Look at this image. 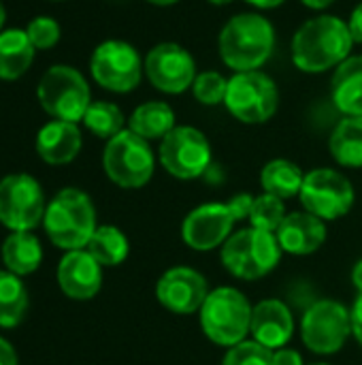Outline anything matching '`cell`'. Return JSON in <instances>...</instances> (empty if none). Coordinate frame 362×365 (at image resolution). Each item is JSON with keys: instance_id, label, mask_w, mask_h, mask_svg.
<instances>
[{"instance_id": "obj_1", "label": "cell", "mask_w": 362, "mask_h": 365, "mask_svg": "<svg viewBox=\"0 0 362 365\" xmlns=\"http://www.w3.org/2000/svg\"><path fill=\"white\" fill-rule=\"evenodd\" d=\"M354 38L348 21L337 15H316L299 26L292 36L290 53L292 62L301 73L320 75L335 71L341 62L352 56Z\"/></svg>"}, {"instance_id": "obj_2", "label": "cell", "mask_w": 362, "mask_h": 365, "mask_svg": "<svg viewBox=\"0 0 362 365\" xmlns=\"http://www.w3.org/2000/svg\"><path fill=\"white\" fill-rule=\"evenodd\" d=\"M275 51V26L258 11L233 15L218 34L220 60L233 73L260 71Z\"/></svg>"}, {"instance_id": "obj_3", "label": "cell", "mask_w": 362, "mask_h": 365, "mask_svg": "<svg viewBox=\"0 0 362 365\" xmlns=\"http://www.w3.org/2000/svg\"><path fill=\"white\" fill-rule=\"evenodd\" d=\"M43 222L51 244L66 252L83 250L98 229L94 203L79 188H62L49 201Z\"/></svg>"}, {"instance_id": "obj_4", "label": "cell", "mask_w": 362, "mask_h": 365, "mask_svg": "<svg viewBox=\"0 0 362 365\" xmlns=\"http://www.w3.org/2000/svg\"><path fill=\"white\" fill-rule=\"evenodd\" d=\"M254 197L250 192L235 195L228 203H203L194 207L181 225V240L188 248L207 252L224 246L233 235V227L250 216Z\"/></svg>"}, {"instance_id": "obj_5", "label": "cell", "mask_w": 362, "mask_h": 365, "mask_svg": "<svg viewBox=\"0 0 362 365\" xmlns=\"http://www.w3.org/2000/svg\"><path fill=\"white\" fill-rule=\"evenodd\" d=\"M254 306L247 297L233 287H220L209 291L203 308L198 310L203 334L220 346H235L245 340L252 325Z\"/></svg>"}, {"instance_id": "obj_6", "label": "cell", "mask_w": 362, "mask_h": 365, "mask_svg": "<svg viewBox=\"0 0 362 365\" xmlns=\"http://www.w3.org/2000/svg\"><path fill=\"white\" fill-rule=\"evenodd\" d=\"M282 246L275 233L241 229L233 233L220 252L224 269L241 280H258L271 274L282 259Z\"/></svg>"}, {"instance_id": "obj_7", "label": "cell", "mask_w": 362, "mask_h": 365, "mask_svg": "<svg viewBox=\"0 0 362 365\" xmlns=\"http://www.w3.org/2000/svg\"><path fill=\"white\" fill-rule=\"evenodd\" d=\"M36 98L45 113H49L53 120L77 124L83 120L92 103V92L85 77L77 68L68 64H55L41 77Z\"/></svg>"}, {"instance_id": "obj_8", "label": "cell", "mask_w": 362, "mask_h": 365, "mask_svg": "<svg viewBox=\"0 0 362 365\" xmlns=\"http://www.w3.org/2000/svg\"><path fill=\"white\" fill-rule=\"evenodd\" d=\"M102 169L107 178L119 188H143L156 169V156L143 137L124 128L107 141L102 152Z\"/></svg>"}, {"instance_id": "obj_9", "label": "cell", "mask_w": 362, "mask_h": 365, "mask_svg": "<svg viewBox=\"0 0 362 365\" xmlns=\"http://www.w3.org/2000/svg\"><path fill=\"white\" fill-rule=\"evenodd\" d=\"M224 107L243 124H265L280 107V88L275 79L262 71L235 73L228 79Z\"/></svg>"}, {"instance_id": "obj_10", "label": "cell", "mask_w": 362, "mask_h": 365, "mask_svg": "<svg viewBox=\"0 0 362 365\" xmlns=\"http://www.w3.org/2000/svg\"><path fill=\"white\" fill-rule=\"evenodd\" d=\"M90 73L100 88L115 94H126L141 83L145 62L134 45L119 38H109L94 49L90 58Z\"/></svg>"}, {"instance_id": "obj_11", "label": "cell", "mask_w": 362, "mask_h": 365, "mask_svg": "<svg viewBox=\"0 0 362 365\" xmlns=\"http://www.w3.org/2000/svg\"><path fill=\"white\" fill-rule=\"evenodd\" d=\"M305 212L316 218L331 222L339 220L354 207V186L352 182L337 169L318 167L305 173V182L299 195Z\"/></svg>"}, {"instance_id": "obj_12", "label": "cell", "mask_w": 362, "mask_h": 365, "mask_svg": "<svg viewBox=\"0 0 362 365\" xmlns=\"http://www.w3.org/2000/svg\"><path fill=\"white\" fill-rule=\"evenodd\" d=\"M301 336L312 353L335 355L352 336V312L335 299H320L305 310Z\"/></svg>"}, {"instance_id": "obj_13", "label": "cell", "mask_w": 362, "mask_h": 365, "mask_svg": "<svg viewBox=\"0 0 362 365\" xmlns=\"http://www.w3.org/2000/svg\"><path fill=\"white\" fill-rule=\"evenodd\" d=\"M211 143L207 135L194 126H175L158 148L164 171L177 180H196L211 165Z\"/></svg>"}, {"instance_id": "obj_14", "label": "cell", "mask_w": 362, "mask_h": 365, "mask_svg": "<svg viewBox=\"0 0 362 365\" xmlns=\"http://www.w3.org/2000/svg\"><path fill=\"white\" fill-rule=\"evenodd\" d=\"M45 195L28 173H11L0 180V222L11 231H32L45 218Z\"/></svg>"}, {"instance_id": "obj_15", "label": "cell", "mask_w": 362, "mask_h": 365, "mask_svg": "<svg viewBox=\"0 0 362 365\" xmlns=\"http://www.w3.org/2000/svg\"><path fill=\"white\" fill-rule=\"evenodd\" d=\"M145 62L147 81L162 94H183L192 90V83L198 75L194 56L179 43L164 41L154 45Z\"/></svg>"}, {"instance_id": "obj_16", "label": "cell", "mask_w": 362, "mask_h": 365, "mask_svg": "<svg viewBox=\"0 0 362 365\" xmlns=\"http://www.w3.org/2000/svg\"><path fill=\"white\" fill-rule=\"evenodd\" d=\"M207 295L209 287L205 276L192 267H171L160 276L156 284L158 302L173 314L198 312Z\"/></svg>"}, {"instance_id": "obj_17", "label": "cell", "mask_w": 362, "mask_h": 365, "mask_svg": "<svg viewBox=\"0 0 362 365\" xmlns=\"http://www.w3.org/2000/svg\"><path fill=\"white\" fill-rule=\"evenodd\" d=\"M58 284L62 293L77 302H87L102 287V265L83 248L70 250L58 265Z\"/></svg>"}, {"instance_id": "obj_18", "label": "cell", "mask_w": 362, "mask_h": 365, "mask_svg": "<svg viewBox=\"0 0 362 365\" xmlns=\"http://www.w3.org/2000/svg\"><path fill=\"white\" fill-rule=\"evenodd\" d=\"M250 334L256 342L271 351L284 349L294 334V319L290 308L280 299L258 302L252 310Z\"/></svg>"}, {"instance_id": "obj_19", "label": "cell", "mask_w": 362, "mask_h": 365, "mask_svg": "<svg viewBox=\"0 0 362 365\" xmlns=\"http://www.w3.org/2000/svg\"><path fill=\"white\" fill-rule=\"evenodd\" d=\"M275 235L284 252L294 257H307L324 246L326 225L309 212H292L284 218Z\"/></svg>"}, {"instance_id": "obj_20", "label": "cell", "mask_w": 362, "mask_h": 365, "mask_svg": "<svg viewBox=\"0 0 362 365\" xmlns=\"http://www.w3.org/2000/svg\"><path fill=\"white\" fill-rule=\"evenodd\" d=\"M83 139L75 122L51 120L36 135V154L47 165H68L81 152Z\"/></svg>"}, {"instance_id": "obj_21", "label": "cell", "mask_w": 362, "mask_h": 365, "mask_svg": "<svg viewBox=\"0 0 362 365\" xmlns=\"http://www.w3.org/2000/svg\"><path fill=\"white\" fill-rule=\"evenodd\" d=\"M331 98L344 115L362 118V53L350 56L333 71Z\"/></svg>"}, {"instance_id": "obj_22", "label": "cell", "mask_w": 362, "mask_h": 365, "mask_svg": "<svg viewBox=\"0 0 362 365\" xmlns=\"http://www.w3.org/2000/svg\"><path fill=\"white\" fill-rule=\"evenodd\" d=\"M175 126V111L164 101L141 103L128 118V128L145 141H162Z\"/></svg>"}, {"instance_id": "obj_23", "label": "cell", "mask_w": 362, "mask_h": 365, "mask_svg": "<svg viewBox=\"0 0 362 365\" xmlns=\"http://www.w3.org/2000/svg\"><path fill=\"white\" fill-rule=\"evenodd\" d=\"M43 261V248L32 231H11L2 244V263L6 272L15 276H28L38 269Z\"/></svg>"}, {"instance_id": "obj_24", "label": "cell", "mask_w": 362, "mask_h": 365, "mask_svg": "<svg viewBox=\"0 0 362 365\" xmlns=\"http://www.w3.org/2000/svg\"><path fill=\"white\" fill-rule=\"evenodd\" d=\"M34 45L30 43L26 30L9 28L0 32V79H19L34 60Z\"/></svg>"}, {"instance_id": "obj_25", "label": "cell", "mask_w": 362, "mask_h": 365, "mask_svg": "<svg viewBox=\"0 0 362 365\" xmlns=\"http://www.w3.org/2000/svg\"><path fill=\"white\" fill-rule=\"evenodd\" d=\"M305 182L303 169L288 160V158H273L269 160L260 171V186L267 195H273L282 201H288L292 197L301 195Z\"/></svg>"}, {"instance_id": "obj_26", "label": "cell", "mask_w": 362, "mask_h": 365, "mask_svg": "<svg viewBox=\"0 0 362 365\" xmlns=\"http://www.w3.org/2000/svg\"><path fill=\"white\" fill-rule=\"evenodd\" d=\"M329 150L337 165L362 169V118L346 115L339 120L331 133Z\"/></svg>"}, {"instance_id": "obj_27", "label": "cell", "mask_w": 362, "mask_h": 365, "mask_svg": "<svg viewBox=\"0 0 362 365\" xmlns=\"http://www.w3.org/2000/svg\"><path fill=\"white\" fill-rule=\"evenodd\" d=\"M85 250L102 265V267H115L122 265L130 252L128 237L113 225H102L94 231L90 237Z\"/></svg>"}, {"instance_id": "obj_28", "label": "cell", "mask_w": 362, "mask_h": 365, "mask_svg": "<svg viewBox=\"0 0 362 365\" xmlns=\"http://www.w3.org/2000/svg\"><path fill=\"white\" fill-rule=\"evenodd\" d=\"M28 310V289L19 276L0 272V327H17Z\"/></svg>"}, {"instance_id": "obj_29", "label": "cell", "mask_w": 362, "mask_h": 365, "mask_svg": "<svg viewBox=\"0 0 362 365\" xmlns=\"http://www.w3.org/2000/svg\"><path fill=\"white\" fill-rule=\"evenodd\" d=\"M83 126L96 135L98 139H113L115 135H119L124 130L126 118L124 111L109 101H92L85 115H83Z\"/></svg>"}, {"instance_id": "obj_30", "label": "cell", "mask_w": 362, "mask_h": 365, "mask_svg": "<svg viewBox=\"0 0 362 365\" xmlns=\"http://www.w3.org/2000/svg\"><path fill=\"white\" fill-rule=\"evenodd\" d=\"M286 216L288 214H286L284 201L265 192L260 197H254L247 220L252 222V229L267 231V233H277Z\"/></svg>"}, {"instance_id": "obj_31", "label": "cell", "mask_w": 362, "mask_h": 365, "mask_svg": "<svg viewBox=\"0 0 362 365\" xmlns=\"http://www.w3.org/2000/svg\"><path fill=\"white\" fill-rule=\"evenodd\" d=\"M228 92V79L218 71H203L192 83V94L201 105L215 107L222 105Z\"/></svg>"}, {"instance_id": "obj_32", "label": "cell", "mask_w": 362, "mask_h": 365, "mask_svg": "<svg viewBox=\"0 0 362 365\" xmlns=\"http://www.w3.org/2000/svg\"><path fill=\"white\" fill-rule=\"evenodd\" d=\"M222 365H273V351L256 340H243L228 349Z\"/></svg>"}, {"instance_id": "obj_33", "label": "cell", "mask_w": 362, "mask_h": 365, "mask_svg": "<svg viewBox=\"0 0 362 365\" xmlns=\"http://www.w3.org/2000/svg\"><path fill=\"white\" fill-rule=\"evenodd\" d=\"M26 34L30 38V43L34 45V49H51L58 45L60 36H62V30H60V24L53 19V17H34L28 28H26Z\"/></svg>"}, {"instance_id": "obj_34", "label": "cell", "mask_w": 362, "mask_h": 365, "mask_svg": "<svg viewBox=\"0 0 362 365\" xmlns=\"http://www.w3.org/2000/svg\"><path fill=\"white\" fill-rule=\"evenodd\" d=\"M273 365H305L303 364V357L299 351L294 349H277L273 351Z\"/></svg>"}, {"instance_id": "obj_35", "label": "cell", "mask_w": 362, "mask_h": 365, "mask_svg": "<svg viewBox=\"0 0 362 365\" xmlns=\"http://www.w3.org/2000/svg\"><path fill=\"white\" fill-rule=\"evenodd\" d=\"M348 28H350V34H352L354 43H356V45H362V2H358V4L354 6V11L350 13Z\"/></svg>"}, {"instance_id": "obj_36", "label": "cell", "mask_w": 362, "mask_h": 365, "mask_svg": "<svg viewBox=\"0 0 362 365\" xmlns=\"http://www.w3.org/2000/svg\"><path fill=\"white\" fill-rule=\"evenodd\" d=\"M350 312H352V336L362 346V295H358V299L354 302V308Z\"/></svg>"}, {"instance_id": "obj_37", "label": "cell", "mask_w": 362, "mask_h": 365, "mask_svg": "<svg viewBox=\"0 0 362 365\" xmlns=\"http://www.w3.org/2000/svg\"><path fill=\"white\" fill-rule=\"evenodd\" d=\"M0 365H17V353L4 338H0Z\"/></svg>"}, {"instance_id": "obj_38", "label": "cell", "mask_w": 362, "mask_h": 365, "mask_svg": "<svg viewBox=\"0 0 362 365\" xmlns=\"http://www.w3.org/2000/svg\"><path fill=\"white\" fill-rule=\"evenodd\" d=\"M247 4H252L254 9H258V11H271V9H277V6H282L286 0H245Z\"/></svg>"}, {"instance_id": "obj_39", "label": "cell", "mask_w": 362, "mask_h": 365, "mask_svg": "<svg viewBox=\"0 0 362 365\" xmlns=\"http://www.w3.org/2000/svg\"><path fill=\"white\" fill-rule=\"evenodd\" d=\"M301 2L312 11H326L335 0H301Z\"/></svg>"}, {"instance_id": "obj_40", "label": "cell", "mask_w": 362, "mask_h": 365, "mask_svg": "<svg viewBox=\"0 0 362 365\" xmlns=\"http://www.w3.org/2000/svg\"><path fill=\"white\" fill-rule=\"evenodd\" d=\"M352 284L356 287L358 295H362V259L354 265V269H352Z\"/></svg>"}, {"instance_id": "obj_41", "label": "cell", "mask_w": 362, "mask_h": 365, "mask_svg": "<svg viewBox=\"0 0 362 365\" xmlns=\"http://www.w3.org/2000/svg\"><path fill=\"white\" fill-rule=\"evenodd\" d=\"M149 4H156V6H171V4H177L179 0H147Z\"/></svg>"}, {"instance_id": "obj_42", "label": "cell", "mask_w": 362, "mask_h": 365, "mask_svg": "<svg viewBox=\"0 0 362 365\" xmlns=\"http://www.w3.org/2000/svg\"><path fill=\"white\" fill-rule=\"evenodd\" d=\"M6 21V11H4V4L0 2V32H2V26Z\"/></svg>"}, {"instance_id": "obj_43", "label": "cell", "mask_w": 362, "mask_h": 365, "mask_svg": "<svg viewBox=\"0 0 362 365\" xmlns=\"http://www.w3.org/2000/svg\"><path fill=\"white\" fill-rule=\"evenodd\" d=\"M207 2H211V4H215V6H226V4H230V2H235V0H207Z\"/></svg>"}, {"instance_id": "obj_44", "label": "cell", "mask_w": 362, "mask_h": 365, "mask_svg": "<svg viewBox=\"0 0 362 365\" xmlns=\"http://www.w3.org/2000/svg\"><path fill=\"white\" fill-rule=\"evenodd\" d=\"M314 365H326V364H314Z\"/></svg>"}]
</instances>
